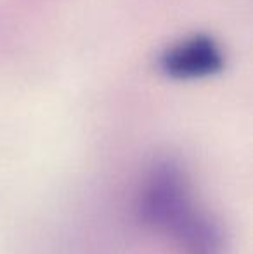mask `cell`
Returning <instances> with one entry per match:
<instances>
[{"label": "cell", "instance_id": "6da1fadb", "mask_svg": "<svg viewBox=\"0 0 253 254\" xmlns=\"http://www.w3.org/2000/svg\"><path fill=\"white\" fill-rule=\"evenodd\" d=\"M191 180L172 157H158L146 170L135 214L148 230L170 237L180 254H226L220 223L196 207Z\"/></svg>", "mask_w": 253, "mask_h": 254}, {"label": "cell", "instance_id": "7a4b0ae2", "mask_svg": "<svg viewBox=\"0 0 253 254\" xmlns=\"http://www.w3.org/2000/svg\"><path fill=\"white\" fill-rule=\"evenodd\" d=\"M160 66L177 80H198L222 69L224 54L213 38L194 35L170 45L162 54Z\"/></svg>", "mask_w": 253, "mask_h": 254}]
</instances>
